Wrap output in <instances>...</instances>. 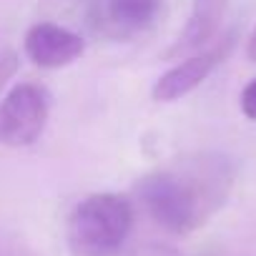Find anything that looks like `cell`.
Returning <instances> with one entry per match:
<instances>
[{
    "label": "cell",
    "mask_w": 256,
    "mask_h": 256,
    "mask_svg": "<svg viewBox=\"0 0 256 256\" xmlns=\"http://www.w3.org/2000/svg\"><path fill=\"white\" fill-rule=\"evenodd\" d=\"M234 184L231 166L218 154L178 158L136 186L146 214L171 234H191L204 226L226 201Z\"/></svg>",
    "instance_id": "cell-1"
},
{
    "label": "cell",
    "mask_w": 256,
    "mask_h": 256,
    "mask_svg": "<svg viewBox=\"0 0 256 256\" xmlns=\"http://www.w3.org/2000/svg\"><path fill=\"white\" fill-rule=\"evenodd\" d=\"M131 228V201L118 194H93L70 211L66 238L73 256H116Z\"/></svg>",
    "instance_id": "cell-2"
},
{
    "label": "cell",
    "mask_w": 256,
    "mask_h": 256,
    "mask_svg": "<svg viewBox=\"0 0 256 256\" xmlns=\"http://www.w3.org/2000/svg\"><path fill=\"white\" fill-rule=\"evenodd\" d=\"M50 96L43 86L18 83L0 100V144L26 148L40 138L48 123Z\"/></svg>",
    "instance_id": "cell-3"
},
{
    "label": "cell",
    "mask_w": 256,
    "mask_h": 256,
    "mask_svg": "<svg viewBox=\"0 0 256 256\" xmlns=\"http://www.w3.org/2000/svg\"><path fill=\"white\" fill-rule=\"evenodd\" d=\"M26 56L40 68H63L78 60L86 50V40L58 26V23H36L26 33Z\"/></svg>",
    "instance_id": "cell-4"
},
{
    "label": "cell",
    "mask_w": 256,
    "mask_h": 256,
    "mask_svg": "<svg viewBox=\"0 0 256 256\" xmlns=\"http://www.w3.org/2000/svg\"><path fill=\"white\" fill-rule=\"evenodd\" d=\"M161 3L164 0H98L93 23L110 36H134L156 23Z\"/></svg>",
    "instance_id": "cell-5"
},
{
    "label": "cell",
    "mask_w": 256,
    "mask_h": 256,
    "mask_svg": "<svg viewBox=\"0 0 256 256\" xmlns=\"http://www.w3.org/2000/svg\"><path fill=\"white\" fill-rule=\"evenodd\" d=\"M221 56H224V50H204L198 56H191V58L181 60L178 66H174L171 70H166L156 80L154 98L164 100V103H171V100H178V98L188 96L191 90H196L208 78V73L216 68Z\"/></svg>",
    "instance_id": "cell-6"
},
{
    "label": "cell",
    "mask_w": 256,
    "mask_h": 256,
    "mask_svg": "<svg viewBox=\"0 0 256 256\" xmlns=\"http://www.w3.org/2000/svg\"><path fill=\"white\" fill-rule=\"evenodd\" d=\"M226 3L228 0H194L188 23H186L184 33L178 36V43L171 48V53H186V50L204 46L216 33V28L224 18Z\"/></svg>",
    "instance_id": "cell-7"
},
{
    "label": "cell",
    "mask_w": 256,
    "mask_h": 256,
    "mask_svg": "<svg viewBox=\"0 0 256 256\" xmlns=\"http://www.w3.org/2000/svg\"><path fill=\"white\" fill-rule=\"evenodd\" d=\"M18 66H20V58H18L16 50H8V48L0 50V90H3L6 83L16 76Z\"/></svg>",
    "instance_id": "cell-8"
},
{
    "label": "cell",
    "mask_w": 256,
    "mask_h": 256,
    "mask_svg": "<svg viewBox=\"0 0 256 256\" xmlns=\"http://www.w3.org/2000/svg\"><path fill=\"white\" fill-rule=\"evenodd\" d=\"M241 110L246 118L256 120V78L241 90Z\"/></svg>",
    "instance_id": "cell-9"
},
{
    "label": "cell",
    "mask_w": 256,
    "mask_h": 256,
    "mask_svg": "<svg viewBox=\"0 0 256 256\" xmlns=\"http://www.w3.org/2000/svg\"><path fill=\"white\" fill-rule=\"evenodd\" d=\"M141 256H181L176 248H171V246H164V244H154V246H148V248H144L141 251Z\"/></svg>",
    "instance_id": "cell-10"
},
{
    "label": "cell",
    "mask_w": 256,
    "mask_h": 256,
    "mask_svg": "<svg viewBox=\"0 0 256 256\" xmlns=\"http://www.w3.org/2000/svg\"><path fill=\"white\" fill-rule=\"evenodd\" d=\"M248 58L256 63V28H254V33H251V40H248Z\"/></svg>",
    "instance_id": "cell-11"
}]
</instances>
